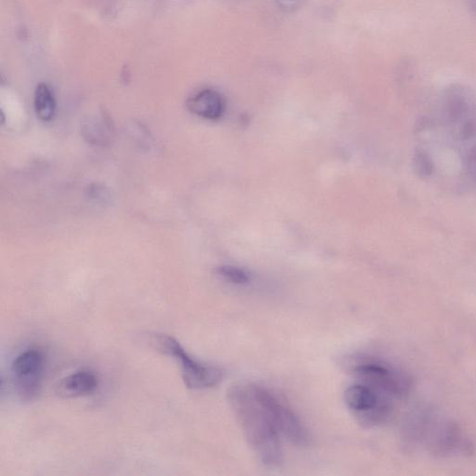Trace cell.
<instances>
[{"label":"cell","instance_id":"obj_13","mask_svg":"<svg viewBox=\"0 0 476 476\" xmlns=\"http://www.w3.org/2000/svg\"><path fill=\"white\" fill-rule=\"evenodd\" d=\"M86 196L92 202L97 204L107 205L112 201L111 192L106 185L94 182L88 185L86 189Z\"/></svg>","mask_w":476,"mask_h":476},{"label":"cell","instance_id":"obj_8","mask_svg":"<svg viewBox=\"0 0 476 476\" xmlns=\"http://www.w3.org/2000/svg\"><path fill=\"white\" fill-rule=\"evenodd\" d=\"M187 107L199 117L216 120L224 115L225 103L224 98L218 92L205 89L192 96L187 101Z\"/></svg>","mask_w":476,"mask_h":476},{"label":"cell","instance_id":"obj_11","mask_svg":"<svg viewBox=\"0 0 476 476\" xmlns=\"http://www.w3.org/2000/svg\"><path fill=\"white\" fill-rule=\"evenodd\" d=\"M217 273L219 277L233 285L245 286L250 282V275L245 270L238 267L224 266L219 267Z\"/></svg>","mask_w":476,"mask_h":476},{"label":"cell","instance_id":"obj_6","mask_svg":"<svg viewBox=\"0 0 476 476\" xmlns=\"http://www.w3.org/2000/svg\"><path fill=\"white\" fill-rule=\"evenodd\" d=\"M257 390L264 404L271 411L273 418L280 429L281 435L297 447H306L310 444L311 436L305 425L296 415L291 408L281 401L275 394L263 386L257 385Z\"/></svg>","mask_w":476,"mask_h":476},{"label":"cell","instance_id":"obj_10","mask_svg":"<svg viewBox=\"0 0 476 476\" xmlns=\"http://www.w3.org/2000/svg\"><path fill=\"white\" fill-rule=\"evenodd\" d=\"M35 111L41 120L50 121L55 117L56 101L55 95L47 84L41 83L36 87L35 92Z\"/></svg>","mask_w":476,"mask_h":476},{"label":"cell","instance_id":"obj_4","mask_svg":"<svg viewBox=\"0 0 476 476\" xmlns=\"http://www.w3.org/2000/svg\"><path fill=\"white\" fill-rule=\"evenodd\" d=\"M390 396L362 382L354 383L345 391L346 407L360 424L374 427L390 418L393 404Z\"/></svg>","mask_w":476,"mask_h":476},{"label":"cell","instance_id":"obj_12","mask_svg":"<svg viewBox=\"0 0 476 476\" xmlns=\"http://www.w3.org/2000/svg\"><path fill=\"white\" fill-rule=\"evenodd\" d=\"M413 168L421 178H428L433 173V163L429 154L421 149L416 150L413 156Z\"/></svg>","mask_w":476,"mask_h":476},{"label":"cell","instance_id":"obj_14","mask_svg":"<svg viewBox=\"0 0 476 476\" xmlns=\"http://www.w3.org/2000/svg\"><path fill=\"white\" fill-rule=\"evenodd\" d=\"M476 131V124L474 120H468L464 123L463 129H461V135L463 139H470L474 136Z\"/></svg>","mask_w":476,"mask_h":476},{"label":"cell","instance_id":"obj_7","mask_svg":"<svg viewBox=\"0 0 476 476\" xmlns=\"http://www.w3.org/2000/svg\"><path fill=\"white\" fill-rule=\"evenodd\" d=\"M98 377L91 370H80L62 380L56 391L64 398L89 396L97 390Z\"/></svg>","mask_w":476,"mask_h":476},{"label":"cell","instance_id":"obj_3","mask_svg":"<svg viewBox=\"0 0 476 476\" xmlns=\"http://www.w3.org/2000/svg\"><path fill=\"white\" fill-rule=\"evenodd\" d=\"M157 347L162 353L173 356L180 362L182 377L185 385L193 390H204L215 387L224 379V373L222 368L204 364L193 359L182 347L181 343L168 335H159L154 340Z\"/></svg>","mask_w":476,"mask_h":476},{"label":"cell","instance_id":"obj_1","mask_svg":"<svg viewBox=\"0 0 476 476\" xmlns=\"http://www.w3.org/2000/svg\"><path fill=\"white\" fill-rule=\"evenodd\" d=\"M228 401L247 443L259 461L269 468L283 463L281 433L271 411L258 393L257 384L238 383L228 391Z\"/></svg>","mask_w":476,"mask_h":476},{"label":"cell","instance_id":"obj_5","mask_svg":"<svg viewBox=\"0 0 476 476\" xmlns=\"http://www.w3.org/2000/svg\"><path fill=\"white\" fill-rule=\"evenodd\" d=\"M44 368L45 356L39 349H28L13 360V385L22 401H33L41 394Z\"/></svg>","mask_w":476,"mask_h":476},{"label":"cell","instance_id":"obj_9","mask_svg":"<svg viewBox=\"0 0 476 476\" xmlns=\"http://www.w3.org/2000/svg\"><path fill=\"white\" fill-rule=\"evenodd\" d=\"M112 123L108 117L99 120L92 118L82 124L84 139L94 145H104L109 143L112 134Z\"/></svg>","mask_w":476,"mask_h":476},{"label":"cell","instance_id":"obj_2","mask_svg":"<svg viewBox=\"0 0 476 476\" xmlns=\"http://www.w3.org/2000/svg\"><path fill=\"white\" fill-rule=\"evenodd\" d=\"M345 366L359 382L373 386L391 398H402L410 390L407 377L381 360L354 356L348 357Z\"/></svg>","mask_w":476,"mask_h":476},{"label":"cell","instance_id":"obj_15","mask_svg":"<svg viewBox=\"0 0 476 476\" xmlns=\"http://www.w3.org/2000/svg\"><path fill=\"white\" fill-rule=\"evenodd\" d=\"M474 160H475V164H476V148H475V153H474Z\"/></svg>","mask_w":476,"mask_h":476}]
</instances>
